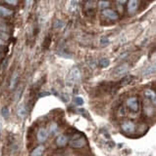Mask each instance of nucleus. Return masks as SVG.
Here are the masks:
<instances>
[{
    "mask_svg": "<svg viewBox=\"0 0 156 156\" xmlns=\"http://www.w3.org/2000/svg\"><path fill=\"white\" fill-rule=\"evenodd\" d=\"M80 70L78 68H73L68 74V81L73 85L78 81H80Z\"/></svg>",
    "mask_w": 156,
    "mask_h": 156,
    "instance_id": "1",
    "label": "nucleus"
},
{
    "mask_svg": "<svg viewBox=\"0 0 156 156\" xmlns=\"http://www.w3.org/2000/svg\"><path fill=\"white\" fill-rule=\"evenodd\" d=\"M127 105L128 107L131 108V110L135 111H138V108H140V104H138V99L135 97H132V98H129V99L127 100Z\"/></svg>",
    "mask_w": 156,
    "mask_h": 156,
    "instance_id": "2",
    "label": "nucleus"
},
{
    "mask_svg": "<svg viewBox=\"0 0 156 156\" xmlns=\"http://www.w3.org/2000/svg\"><path fill=\"white\" fill-rule=\"evenodd\" d=\"M122 130L125 133H133L136 130V124L133 121H125L122 124Z\"/></svg>",
    "mask_w": 156,
    "mask_h": 156,
    "instance_id": "3",
    "label": "nucleus"
},
{
    "mask_svg": "<svg viewBox=\"0 0 156 156\" xmlns=\"http://www.w3.org/2000/svg\"><path fill=\"white\" fill-rule=\"evenodd\" d=\"M85 144V140L82 136H76L74 140L71 141V146L74 148H80Z\"/></svg>",
    "mask_w": 156,
    "mask_h": 156,
    "instance_id": "4",
    "label": "nucleus"
},
{
    "mask_svg": "<svg viewBox=\"0 0 156 156\" xmlns=\"http://www.w3.org/2000/svg\"><path fill=\"white\" fill-rule=\"evenodd\" d=\"M47 136H48V131H47L45 128H40V130H38L37 132V141H40V143H43V141H46Z\"/></svg>",
    "mask_w": 156,
    "mask_h": 156,
    "instance_id": "5",
    "label": "nucleus"
},
{
    "mask_svg": "<svg viewBox=\"0 0 156 156\" xmlns=\"http://www.w3.org/2000/svg\"><path fill=\"white\" fill-rule=\"evenodd\" d=\"M102 15L106 17L109 20H117L119 18V15L112 9H105L102 11Z\"/></svg>",
    "mask_w": 156,
    "mask_h": 156,
    "instance_id": "6",
    "label": "nucleus"
},
{
    "mask_svg": "<svg viewBox=\"0 0 156 156\" xmlns=\"http://www.w3.org/2000/svg\"><path fill=\"white\" fill-rule=\"evenodd\" d=\"M128 70H129V65L127 63H122L119 66H117L115 68V74L117 75H123L125 73H127Z\"/></svg>",
    "mask_w": 156,
    "mask_h": 156,
    "instance_id": "7",
    "label": "nucleus"
},
{
    "mask_svg": "<svg viewBox=\"0 0 156 156\" xmlns=\"http://www.w3.org/2000/svg\"><path fill=\"white\" fill-rule=\"evenodd\" d=\"M28 113V107L25 104H22L18 107V109H17V114L21 117V118H25L27 116Z\"/></svg>",
    "mask_w": 156,
    "mask_h": 156,
    "instance_id": "8",
    "label": "nucleus"
},
{
    "mask_svg": "<svg viewBox=\"0 0 156 156\" xmlns=\"http://www.w3.org/2000/svg\"><path fill=\"white\" fill-rule=\"evenodd\" d=\"M138 2L136 0H131V1L128 3V12L129 13H135L136 9H138Z\"/></svg>",
    "mask_w": 156,
    "mask_h": 156,
    "instance_id": "9",
    "label": "nucleus"
},
{
    "mask_svg": "<svg viewBox=\"0 0 156 156\" xmlns=\"http://www.w3.org/2000/svg\"><path fill=\"white\" fill-rule=\"evenodd\" d=\"M18 71H14V73L11 76V80H10V85H9V89L10 90H13L14 88L17 86V81H18Z\"/></svg>",
    "mask_w": 156,
    "mask_h": 156,
    "instance_id": "10",
    "label": "nucleus"
},
{
    "mask_svg": "<svg viewBox=\"0 0 156 156\" xmlns=\"http://www.w3.org/2000/svg\"><path fill=\"white\" fill-rule=\"evenodd\" d=\"M144 95H145V97L149 100L150 102H152L153 104H155L156 95H155V93L152 90H150V89H146V90L144 91Z\"/></svg>",
    "mask_w": 156,
    "mask_h": 156,
    "instance_id": "11",
    "label": "nucleus"
},
{
    "mask_svg": "<svg viewBox=\"0 0 156 156\" xmlns=\"http://www.w3.org/2000/svg\"><path fill=\"white\" fill-rule=\"evenodd\" d=\"M44 149H45V147L43 146H38L32 150V153H30V156H42Z\"/></svg>",
    "mask_w": 156,
    "mask_h": 156,
    "instance_id": "12",
    "label": "nucleus"
},
{
    "mask_svg": "<svg viewBox=\"0 0 156 156\" xmlns=\"http://www.w3.org/2000/svg\"><path fill=\"white\" fill-rule=\"evenodd\" d=\"M12 15H13L12 10L9 9V8H6V7L0 5V17H9Z\"/></svg>",
    "mask_w": 156,
    "mask_h": 156,
    "instance_id": "13",
    "label": "nucleus"
},
{
    "mask_svg": "<svg viewBox=\"0 0 156 156\" xmlns=\"http://www.w3.org/2000/svg\"><path fill=\"white\" fill-rule=\"evenodd\" d=\"M67 143H68V138H67L66 136H64V135H61L59 136L57 138V140H56V144L58 146H65Z\"/></svg>",
    "mask_w": 156,
    "mask_h": 156,
    "instance_id": "14",
    "label": "nucleus"
},
{
    "mask_svg": "<svg viewBox=\"0 0 156 156\" xmlns=\"http://www.w3.org/2000/svg\"><path fill=\"white\" fill-rule=\"evenodd\" d=\"M67 8H68L69 12H75V11H77V9L79 8V2L75 1V0H72V1L68 2Z\"/></svg>",
    "mask_w": 156,
    "mask_h": 156,
    "instance_id": "15",
    "label": "nucleus"
},
{
    "mask_svg": "<svg viewBox=\"0 0 156 156\" xmlns=\"http://www.w3.org/2000/svg\"><path fill=\"white\" fill-rule=\"evenodd\" d=\"M23 90H24L23 85H20L18 87V89H17L16 94H15V96H14V102H18L19 101H20V99L22 97V94H23Z\"/></svg>",
    "mask_w": 156,
    "mask_h": 156,
    "instance_id": "16",
    "label": "nucleus"
},
{
    "mask_svg": "<svg viewBox=\"0 0 156 156\" xmlns=\"http://www.w3.org/2000/svg\"><path fill=\"white\" fill-rule=\"evenodd\" d=\"M155 71V65H148L145 69H143V72H141V74L143 75H149L153 73V72Z\"/></svg>",
    "mask_w": 156,
    "mask_h": 156,
    "instance_id": "17",
    "label": "nucleus"
},
{
    "mask_svg": "<svg viewBox=\"0 0 156 156\" xmlns=\"http://www.w3.org/2000/svg\"><path fill=\"white\" fill-rule=\"evenodd\" d=\"M133 80V76H132V75H128V76L124 77L123 79H122L121 81V84L123 86H126V85H129L131 82H132Z\"/></svg>",
    "mask_w": 156,
    "mask_h": 156,
    "instance_id": "18",
    "label": "nucleus"
},
{
    "mask_svg": "<svg viewBox=\"0 0 156 156\" xmlns=\"http://www.w3.org/2000/svg\"><path fill=\"white\" fill-rule=\"evenodd\" d=\"M109 65H110V61H109V58H103L99 61V65L103 68L109 66Z\"/></svg>",
    "mask_w": 156,
    "mask_h": 156,
    "instance_id": "19",
    "label": "nucleus"
},
{
    "mask_svg": "<svg viewBox=\"0 0 156 156\" xmlns=\"http://www.w3.org/2000/svg\"><path fill=\"white\" fill-rule=\"evenodd\" d=\"M1 115L2 117H4L5 119H7L8 117H9L10 115V111H9V108H8L7 107H3L1 109Z\"/></svg>",
    "mask_w": 156,
    "mask_h": 156,
    "instance_id": "20",
    "label": "nucleus"
},
{
    "mask_svg": "<svg viewBox=\"0 0 156 156\" xmlns=\"http://www.w3.org/2000/svg\"><path fill=\"white\" fill-rule=\"evenodd\" d=\"M74 102L77 105H80V107H82V105H83V104H85V100H83L82 97H76L74 99Z\"/></svg>",
    "mask_w": 156,
    "mask_h": 156,
    "instance_id": "21",
    "label": "nucleus"
},
{
    "mask_svg": "<svg viewBox=\"0 0 156 156\" xmlns=\"http://www.w3.org/2000/svg\"><path fill=\"white\" fill-rule=\"evenodd\" d=\"M110 5L109 2H106V1H100L98 2V8L99 9H107L108 6Z\"/></svg>",
    "mask_w": 156,
    "mask_h": 156,
    "instance_id": "22",
    "label": "nucleus"
},
{
    "mask_svg": "<svg viewBox=\"0 0 156 156\" xmlns=\"http://www.w3.org/2000/svg\"><path fill=\"white\" fill-rule=\"evenodd\" d=\"M57 123H51V125H50V133L51 134H55L57 131Z\"/></svg>",
    "mask_w": 156,
    "mask_h": 156,
    "instance_id": "23",
    "label": "nucleus"
},
{
    "mask_svg": "<svg viewBox=\"0 0 156 156\" xmlns=\"http://www.w3.org/2000/svg\"><path fill=\"white\" fill-rule=\"evenodd\" d=\"M64 26V22L62 21H56L55 22V24H54V27L55 29H60L61 26Z\"/></svg>",
    "mask_w": 156,
    "mask_h": 156,
    "instance_id": "24",
    "label": "nucleus"
},
{
    "mask_svg": "<svg viewBox=\"0 0 156 156\" xmlns=\"http://www.w3.org/2000/svg\"><path fill=\"white\" fill-rule=\"evenodd\" d=\"M108 42H109V40H108L106 37H102L101 40H100V43H101V45H103V46H104V45H107Z\"/></svg>",
    "mask_w": 156,
    "mask_h": 156,
    "instance_id": "25",
    "label": "nucleus"
},
{
    "mask_svg": "<svg viewBox=\"0 0 156 156\" xmlns=\"http://www.w3.org/2000/svg\"><path fill=\"white\" fill-rule=\"evenodd\" d=\"M6 3H8V4H11V5H16L17 3H18V1H10V0H9V1H8V0H7V1H6Z\"/></svg>",
    "mask_w": 156,
    "mask_h": 156,
    "instance_id": "26",
    "label": "nucleus"
},
{
    "mask_svg": "<svg viewBox=\"0 0 156 156\" xmlns=\"http://www.w3.org/2000/svg\"><path fill=\"white\" fill-rule=\"evenodd\" d=\"M3 45H4V42H3V40H1V41H0V48H1Z\"/></svg>",
    "mask_w": 156,
    "mask_h": 156,
    "instance_id": "27",
    "label": "nucleus"
},
{
    "mask_svg": "<svg viewBox=\"0 0 156 156\" xmlns=\"http://www.w3.org/2000/svg\"><path fill=\"white\" fill-rule=\"evenodd\" d=\"M1 40H2V38H1V37H0V41H1Z\"/></svg>",
    "mask_w": 156,
    "mask_h": 156,
    "instance_id": "28",
    "label": "nucleus"
},
{
    "mask_svg": "<svg viewBox=\"0 0 156 156\" xmlns=\"http://www.w3.org/2000/svg\"><path fill=\"white\" fill-rule=\"evenodd\" d=\"M0 57H1V54H0Z\"/></svg>",
    "mask_w": 156,
    "mask_h": 156,
    "instance_id": "29",
    "label": "nucleus"
}]
</instances>
